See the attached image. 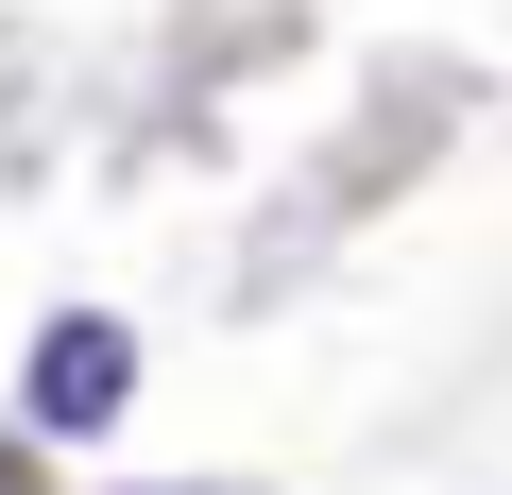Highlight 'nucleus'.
Segmentation results:
<instances>
[{
    "label": "nucleus",
    "instance_id": "nucleus-1",
    "mask_svg": "<svg viewBox=\"0 0 512 495\" xmlns=\"http://www.w3.org/2000/svg\"><path fill=\"white\" fill-rule=\"evenodd\" d=\"M120 410H137V325L120 308H52L35 359H18V444H86Z\"/></svg>",
    "mask_w": 512,
    "mask_h": 495
},
{
    "label": "nucleus",
    "instance_id": "nucleus-2",
    "mask_svg": "<svg viewBox=\"0 0 512 495\" xmlns=\"http://www.w3.org/2000/svg\"><path fill=\"white\" fill-rule=\"evenodd\" d=\"M0 495H35V444H0Z\"/></svg>",
    "mask_w": 512,
    "mask_h": 495
},
{
    "label": "nucleus",
    "instance_id": "nucleus-3",
    "mask_svg": "<svg viewBox=\"0 0 512 495\" xmlns=\"http://www.w3.org/2000/svg\"><path fill=\"white\" fill-rule=\"evenodd\" d=\"M171 495H256V478H171Z\"/></svg>",
    "mask_w": 512,
    "mask_h": 495
}]
</instances>
